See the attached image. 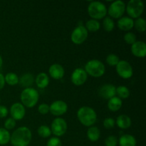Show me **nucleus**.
I'll return each mask as SVG.
<instances>
[{
    "mask_svg": "<svg viewBox=\"0 0 146 146\" xmlns=\"http://www.w3.org/2000/svg\"><path fill=\"white\" fill-rule=\"evenodd\" d=\"M32 139L31 130L26 126L19 127L13 132L10 142L13 146H28Z\"/></svg>",
    "mask_w": 146,
    "mask_h": 146,
    "instance_id": "obj_1",
    "label": "nucleus"
},
{
    "mask_svg": "<svg viewBox=\"0 0 146 146\" xmlns=\"http://www.w3.org/2000/svg\"><path fill=\"white\" fill-rule=\"evenodd\" d=\"M77 118L82 125L91 127L96 122L97 114L91 107L82 106L77 111Z\"/></svg>",
    "mask_w": 146,
    "mask_h": 146,
    "instance_id": "obj_2",
    "label": "nucleus"
},
{
    "mask_svg": "<svg viewBox=\"0 0 146 146\" xmlns=\"http://www.w3.org/2000/svg\"><path fill=\"white\" fill-rule=\"evenodd\" d=\"M22 105L27 108H33L38 103L39 99L38 92L34 88H24L20 96Z\"/></svg>",
    "mask_w": 146,
    "mask_h": 146,
    "instance_id": "obj_3",
    "label": "nucleus"
},
{
    "mask_svg": "<svg viewBox=\"0 0 146 146\" xmlns=\"http://www.w3.org/2000/svg\"><path fill=\"white\" fill-rule=\"evenodd\" d=\"M85 71L88 75L94 78H99L104 75L106 67L104 63L97 59L90 60L86 64Z\"/></svg>",
    "mask_w": 146,
    "mask_h": 146,
    "instance_id": "obj_4",
    "label": "nucleus"
},
{
    "mask_svg": "<svg viewBox=\"0 0 146 146\" xmlns=\"http://www.w3.org/2000/svg\"><path fill=\"white\" fill-rule=\"evenodd\" d=\"M88 14L92 19H102L106 17L107 8L101 1H91L88 7Z\"/></svg>",
    "mask_w": 146,
    "mask_h": 146,
    "instance_id": "obj_5",
    "label": "nucleus"
},
{
    "mask_svg": "<svg viewBox=\"0 0 146 146\" xmlns=\"http://www.w3.org/2000/svg\"><path fill=\"white\" fill-rule=\"evenodd\" d=\"M125 11L131 19H138L144 11V4L141 0H131L125 5Z\"/></svg>",
    "mask_w": 146,
    "mask_h": 146,
    "instance_id": "obj_6",
    "label": "nucleus"
},
{
    "mask_svg": "<svg viewBox=\"0 0 146 146\" xmlns=\"http://www.w3.org/2000/svg\"><path fill=\"white\" fill-rule=\"evenodd\" d=\"M125 11V4L121 0L113 1L107 9L110 17L113 19H120L123 17Z\"/></svg>",
    "mask_w": 146,
    "mask_h": 146,
    "instance_id": "obj_7",
    "label": "nucleus"
},
{
    "mask_svg": "<svg viewBox=\"0 0 146 146\" xmlns=\"http://www.w3.org/2000/svg\"><path fill=\"white\" fill-rule=\"evenodd\" d=\"M115 70L120 77L124 79H128L133 75V69L128 61L120 60L118 64L115 66Z\"/></svg>",
    "mask_w": 146,
    "mask_h": 146,
    "instance_id": "obj_8",
    "label": "nucleus"
},
{
    "mask_svg": "<svg viewBox=\"0 0 146 146\" xmlns=\"http://www.w3.org/2000/svg\"><path fill=\"white\" fill-rule=\"evenodd\" d=\"M68 125L64 118H56L52 121L51 125V133L54 134L55 136L61 137L66 133Z\"/></svg>",
    "mask_w": 146,
    "mask_h": 146,
    "instance_id": "obj_9",
    "label": "nucleus"
},
{
    "mask_svg": "<svg viewBox=\"0 0 146 146\" xmlns=\"http://www.w3.org/2000/svg\"><path fill=\"white\" fill-rule=\"evenodd\" d=\"M88 31L83 25H78L72 31L71 35V40L74 44L79 45L83 44L88 38Z\"/></svg>",
    "mask_w": 146,
    "mask_h": 146,
    "instance_id": "obj_10",
    "label": "nucleus"
},
{
    "mask_svg": "<svg viewBox=\"0 0 146 146\" xmlns=\"http://www.w3.org/2000/svg\"><path fill=\"white\" fill-rule=\"evenodd\" d=\"M68 111V105L61 100L55 101L49 106V112L55 116L64 115Z\"/></svg>",
    "mask_w": 146,
    "mask_h": 146,
    "instance_id": "obj_11",
    "label": "nucleus"
},
{
    "mask_svg": "<svg viewBox=\"0 0 146 146\" xmlns=\"http://www.w3.org/2000/svg\"><path fill=\"white\" fill-rule=\"evenodd\" d=\"M88 78V74L82 68H77L73 71L71 76V82L77 86L83 85L86 83Z\"/></svg>",
    "mask_w": 146,
    "mask_h": 146,
    "instance_id": "obj_12",
    "label": "nucleus"
},
{
    "mask_svg": "<svg viewBox=\"0 0 146 146\" xmlns=\"http://www.w3.org/2000/svg\"><path fill=\"white\" fill-rule=\"evenodd\" d=\"M10 114L14 121H21L25 116V107L20 103H15L10 108Z\"/></svg>",
    "mask_w": 146,
    "mask_h": 146,
    "instance_id": "obj_13",
    "label": "nucleus"
},
{
    "mask_svg": "<svg viewBox=\"0 0 146 146\" xmlns=\"http://www.w3.org/2000/svg\"><path fill=\"white\" fill-rule=\"evenodd\" d=\"M98 94L104 99L109 100L116 95V87L111 84H104L99 88Z\"/></svg>",
    "mask_w": 146,
    "mask_h": 146,
    "instance_id": "obj_14",
    "label": "nucleus"
},
{
    "mask_svg": "<svg viewBox=\"0 0 146 146\" xmlns=\"http://www.w3.org/2000/svg\"><path fill=\"white\" fill-rule=\"evenodd\" d=\"M133 55L138 58H144L146 56V44L142 41H136L131 45Z\"/></svg>",
    "mask_w": 146,
    "mask_h": 146,
    "instance_id": "obj_15",
    "label": "nucleus"
},
{
    "mask_svg": "<svg viewBox=\"0 0 146 146\" xmlns=\"http://www.w3.org/2000/svg\"><path fill=\"white\" fill-rule=\"evenodd\" d=\"M50 76L55 80H60L64 76L65 70L64 67L58 64H52L48 69Z\"/></svg>",
    "mask_w": 146,
    "mask_h": 146,
    "instance_id": "obj_16",
    "label": "nucleus"
},
{
    "mask_svg": "<svg viewBox=\"0 0 146 146\" xmlns=\"http://www.w3.org/2000/svg\"><path fill=\"white\" fill-rule=\"evenodd\" d=\"M118 27L121 31H130L134 27L133 19L128 17H121L118 21Z\"/></svg>",
    "mask_w": 146,
    "mask_h": 146,
    "instance_id": "obj_17",
    "label": "nucleus"
},
{
    "mask_svg": "<svg viewBox=\"0 0 146 146\" xmlns=\"http://www.w3.org/2000/svg\"><path fill=\"white\" fill-rule=\"evenodd\" d=\"M115 123L118 125V127L121 129H128L131 126L132 121H131V118L128 115L122 114L117 117Z\"/></svg>",
    "mask_w": 146,
    "mask_h": 146,
    "instance_id": "obj_18",
    "label": "nucleus"
},
{
    "mask_svg": "<svg viewBox=\"0 0 146 146\" xmlns=\"http://www.w3.org/2000/svg\"><path fill=\"white\" fill-rule=\"evenodd\" d=\"M120 146H136L137 141L135 137L130 134H123L118 140Z\"/></svg>",
    "mask_w": 146,
    "mask_h": 146,
    "instance_id": "obj_19",
    "label": "nucleus"
},
{
    "mask_svg": "<svg viewBox=\"0 0 146 146\" xmlns=\"http://www.w3.org/2000/svg\"><path fill=\"white\" fill-rule=\"evenodd\" d=\"M34 81H35V78H34V76L31 74L27 73V74H23L21 78H19V84L21 85V87L27 88H30L31 86H32V84H34Z\"/></svg>",
    "mask_w": 146,
    "mask_h": 146,
    "instance_id": "obj_20",
    "label": "nucleus"
},
{
    "mask_svg": "<svg viewBox=\"0 0 146 146\" xmlns=\"http://www.w3.org/2000/svg\"><path fill=\"white\" fill-rule=\"evenodd\" d=\"M49 77L46 73H40L35 78V82L39 88H45L49 84Z\"/></svg>",
    "mask_w": 146,
    "mask_h": 146,
    "instance_id": "obj_21",
    "label": "nucleus"
},
{
    "mask_svg": "<svg viewBox=\"0 0 146 146\" xmlns=\"http://www.w3.org/2000/svg\"><path fill=\"white\" fill-rule=\"evenodd\" d=\"M123 106L122 100L118 96H114L112 98L108 100V109L113 112H116L119 111Z\"/></svg>",
    "mask_w": 146,
    "mask_h": 146,
    "instance_id": "obj_22",
    "label": "nucleus"
},
{
    "mask_svg": "<svg viewBox=\"0 0 146 146\" xmlns=\"http://www.w3.org/2000/svg\"><path fill=\"white\" fill-rule=\"evenodd\" d=\"M87 138L91 142H96L101 137V131L96 126H91L87 131Z\"/></svg>",
    "mask_w": 146,
    "mask_h": 146,
    "instance_id": "obj_23",
    "label": "nucleus"
},
{
    "mask_svg": "<svg viewBox=\"0 0 146 146\" xmlns=\"http://www.w3.org/2000/svg\"><path fill=\"white\" fill-rule=\"evenodd\" d=\"M4 80H5V83H7L8 85L13 86L19 84V78L15 73L9 72L6 74L4 76Z\"/></svg>",
    "mask_w": 146,
    "mask_h": 146,
    "instance_id": "obj_24",
    "label": "nucleus"
},
{
    "mask_svg": "<svg viewBox=\"0 0 146 146\" xmlns=\"http://www.w3.org/2000/svg\"><path fill=\"white\" fill-rule=\"evenodd\" d=\"M101 27V24H100L99 21L98 20L95 19H90L88 21H86V29H87V31H91V32H96V31H98Z\"/></svg>",
    "mask_w": 146,
    "mask_h": 146,
    "instance_id": "obj_25",
    "label": "nucleus"
},
{
    "mask_svg": "<svg viewBox=\"0 0 146 146\" xmlns=\"http://www.w3.org/2000/svg\"><path fill=\"white\" fill-rule=\"evenodd\" d=\"M11 138L9 131L4 128H0V145H4L9 143Z\"/></svg>",
    "mask_w": 146,
    "mask_h": 146,
    "instance_id": "obj_26",
    "label": "nucleus"
},
{
    "mask_svg": "<svg viewBox=\"0 0 146 146\" xmlns=\"http://www.w3.org/2000/svg\"><path fill=\"white\" fill-rule=\"evenodd\" d=\"M116 94L118 95V98L122 99H126L130 96V90L128 87L125 86H119L116 88Z\"/></svg>",
    "mask_w": 146,
    "mask_h": 146,
    "instance_id": "obj_27",
    "label": "nucleus"
},
{
    "mask_svg": "<svg viewBox=\"0 0 146 146\" xmlns=\"http://www.w3.org/2000/svg\"><path fill=\"white\" fill-rule=\"evenodd\" d=\"M103 27L106 31L111 32L115 27V23L112 18H111L110 17H106L103 21Z\"/></svg>",
    "mask_w": 146,
    "mask_h": 146,
    "instance_id": "obj_28",
    "label": "nucleus"
},
{
    "mask_svg": "<svg viewBox=\"0 0 146 146\" xmlns=\"http://www.w3.org/2000/svg\"><path fill=\"white\" fill-rule=\"evenodd\" d=\"M37 133H38V135L43 138H47L51 136V128L45 125H40L37 129Z\"/></svg>",
    "mask_w": 146,
    "mask_h": 146,
    "instance_id": "obj_29",
    "label": "nucleus"
},
{
    "mask_svg": "<svg viewBox=\"0 0 146 146\" xmlns=\"http://www.w3.org/2000/svg\"><path fill=\"white\" fill-rule=\"evenodd\" d=\"M134 27H135V29L139 32H144L146 30L145 20L141 17L136 19V20L134 21Z\"/></svg>",
    "mask_w": 146,
    "mask_h": 146,
    "instance_id": "obj_30",
    "label": "nucleus"
},
{
    "mask_svg": "<svg viewBox=\"0 0 146 146\" xmlns=\"http://www.w3.org/2000/svg\"><path fill=\"white\" fill-rule=\"evenodd\" d=\"M106 61L111 66H115L120 61V59L119 57L117 55L114 54H111L107 56L106 58Z\"/></svg>",
    "mask_w": 146,
    "mask_h": 146,
    "instance_id": "obj_31",
    "label": "nucleus"
},
{
    "mask_svg": "<svg viewBox=\"0 0 146 146\" xmlns=\"http://www.w3.org/2000/svg\"><path fill=\"white\" fill-rule=\"evenodd\" d=\"M125 43L130 45H132L136 41V36L133 32H127L123 36Z\"/></svg>",
    "mask_w": 146,
    "mask_h": 146,
    "instance_id": "obj_32",
    "label": "nucleus"
},
{
    "mask_svg": "<svg viewBox=\"0 0 146 146\" xmlns=\"http://www.w3.org/2000/svg\"><path fill=\"white\" fill-rule=\"evenodd\" d=\"M104 143L106 146H117L118 143V138L115 135H109L105 139Z\"/></svg>",
    "mask_w": 146,
    "mask_h": 146,
    "instance_id": "obj_33",
    "label": "nucleus"
},
{
    "mask_svg": "<svg viewBox=\"0 0 146 146\" xmlns=\"http://www.w3.org/2000/svg\"><path fill=\"white\" fill-rule=\"evenodd\" d=\"M103 124H104V126L105 128L111 129V128H114L115 125V121L113 118H106L104 119Z\"/></svg>",
    "mask_w": 146,
    "mask_h": 146,
    "instance_id": "obj_34",
    "label": "nucleus"
},
{
    "mask_svg": "<svg viewBox=\"0 0 146 146\" xmlns=\"http://www.w3.org/2000/svg\"><path fill=\"white\" fill-rule=\"evenodd\" d=\"M16 126V121H14L12 118H9L4 122V128L7 131L12 130Z\"/></svg>",
    "mask_w": 146,
    "mask_h": 146,
    "instance_id": "obj_35",
    "label": "nucleus"
},
{
    "mask_svg": "<svg viewBox=\"0 0 146 146\" xmlns=\"http://www.w3.org/2000/svg\"><path fill=\"white\" fill-rule=\"evenodd\" d=\"M46 146H62V143L58 138L53 137L49 138V140L47 141Z\"/></svg>",
    "mask_w": 146,
    "mask_h": 146,
    "instance_id": "obj_36",
    "label": "nucleus"
},
{
    "mask_svg": "<svg viewBox=\"0 0 146 146\" xmlns=\"http://www.w3.org/2000/svg\"><path fill=\"white\" fill-rule=\"evenodd\" d=\"M38 111L41 115H46L49 112V106L47 104H41L38 106Z\"/></svg>",
    "mask_w": 146,
    "mask_h": 146,
    "instance_id": "obj_37",
    "label": "nucleus"
},
{
    "mask_svg": "<svg viewBox=\"0 0 146 146\" xmlns=\"http://www.w3.org/2000/svg\"><path fill=\"white\" fill-rule=\"evenodd\" d=\"M9 113V110L4 106H0V118H4L7 116Z\"/></svg>",
    "mask_w": 146,
    "mask_h": 146,
    "instance_id": "obj_38",
    "label": "nucleus"
},
{
    "mask_svg": "<svg viewBox=\"0 0 146 146\" xmlns=\"http://www.w3.org/2000/svg\"><path fill=\"white\" fill-rule=\"evenodd\" d=\"M5 85V80H4V76L3 74L0 73V90L2 89Z\"/></svg>",
    "mask_w": 146,
    "mask_h": 146,
    "instance_id": "obj_39",
    "label": "nucleus"
},
{
    "mask_svg": "<svg viewBox=\"0 0 146 146\" xmlns=\"http://www.w3.org/2000/svg\"><path fill=\"white\" fill-rule=\"evenodd\" d=\"M2 65H3V58L2 57H1V56H0V68L2 66Z\"/></svg>",
    "mask_w": 146,
    "mask_h": 146,
    "instance_id": "obj_40",
    "label": "nucleus"
},
{
    "mask_svg": "<svg viewBox=\"0 0 146 146\" xmlns=\"http://www.w3.org/2000/svg\"><path fill=\"white\" fill-rule=\"evenodd\" d=\"M0 103H1V98H0Z\"/></svg>",
    "mask_w": 146,
    "mask_h": 146,
    "instance_id": "obj_41",
    "label": "nucleus"
}]
</instances>
